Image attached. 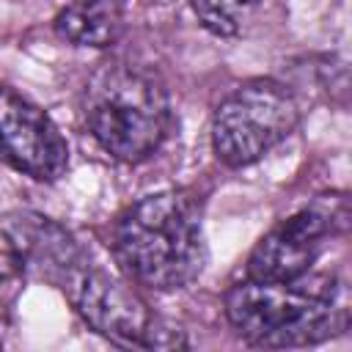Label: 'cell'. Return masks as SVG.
I'll use <instances>...</instances> for the list:
<instances>
[{
  "label": "cell",
  "instance_id": "6da1fadb",
  "mask_svg": "<svg viewBox=\"0 0 352 352\" xmlns=\"http://www.w3.org/2000/svg\"><path fill=\"white\" fill-rule=\"evenodd\" d=\"M110 248L121 272L151 292L187 289L206 267L201 204L187 190L138 198L116 220Z\"/></svg>",
  "mask_w": 352,
  "mask_h": 352
},
{
  "label": "cell",
  "instance_id": "7a4b0ae2",
  "mask_svg": "<svg viewBox=\"0 0 352 352\" xmlns=\"http://www.w3.org/2000/svg\"><path fill=\"white\" fill-rule=\"evenodd\" d=\"M223 311L245 344L264 349L316 346L346 327L341 283L314 270L294 280L242 278L223 294Z\"/></svg>",
  "mask_w": 352,
  "mask_h": 352
},
{
  "label": "cell",
  "instance_id": "3957f363",
  "mask_svg": "<svg viewBox=\"0 0 352 352\" xmlns=\"http://www.w3.org/2000/svg\"><path fill=\"white\" fill-rule=\"evenodd\" d=\"M82 118L107 157L140 165L168 140L173 104L168 85L151 66L107 60L85 82Z\"/></svg>",
  "mask_w": 352,
  "mask_h": 352
},
{
  "label": "cell",
  "instance_id": "277c9868",
  "mask_svg": "<svg viewBox=\"0 0 352 352\" xmlns=\"http://www.w3.org/2000/svg\"><path fill=\"white\" fill-rule=\"evenodd\" d=\"M55 286L66 294L80 319L107 341L118 346H140V349H182L187 346L184 330L165 324L146 300L135 292L129 278H118L116 272L96 264L88 253H82L58 280Z\"/></svg>",
  "mask_w": 352,
  "mask_h": 352
},
{
  "label": "cell",
  "instance_id": "5b68a950",
  "mask_svg": "<svg viewBox=\"0 0 352 352\" xmlns=\"http://www.w3.org/2000/svg\"><path fill=\"white\" fill-rule=\"evenodd\" d=\"M300 116V99L286 82L275 77L245 80L212 113V151L226 168H248L280 146L297 129Z\"/></svg>",
  "mask_w": 352,
  "mask_h": 352
},
{
  "label": "cell",
  "instance_id": "8992f818",
  "mask_svg": "<svg viewBox=\"0 0 352 352\" xmlns=\"http://www.w3.org/2000/svg\"><path fill=\"white\" fill-rule=\"evenodd\" d=\"M349 223L344 195L319 198L294 214L278 220L250 250L245 278L253 280H294L314 270L327 242Z\"/></svg>",
  "mask_w": 352,
  "mask_h": 352
},
{
  "label": "cell",
  "instance_id": "52a82bcc",
  "mask_svg": "<svg viewBox=\"0 0 352 352\" xmlns=\"http://www.w3.org/2000/svg\"><path fill=\"white\" fill-rule=\"evenodd\" d=\"M0 165L52 184L69 170V143L44 107L0 82Z\"/></svg>",
  "mask_w": 352,
  "mask_h": 352
},
{
  "label": "cell",
  "instance_id": "ba28073f",
  "mask_svg": "<svg viewBox=\"0 0 352 352\" xmlns=\"http://www.w3.org/2000/svg\"><path fill=\"white\" fill-rule=\"evenodd\" d=\"M0 231L19 256L22 272H33L52 286L82 253H88L66 226L38 212H8L0 217Z\"/></svg>",
  "mask_w": 352,
  "mask_h": 352
},
{
  "label": "cell",
  "instance_id": "9c48e42d",
  "mask_svg": "<svg viewBox=\"0 0 352 352\" xmlns=\"http://www.w3.org/2000/svg\"><path fill=\"white\" fill-rule=\"evenodd\" d=\"M60 41L85 50H107L124 33L118 0H69L52 19Z\"/></svg>",
  "mask_w": 352,
  "mask_h": 352
},
{
  "label": "cell",
  "instance_id": "30bf717a",
  "mask_svg": "<svg viewBox=\"0 0 352 352\" xmlns=\"http://www.w3.org/2000/svg\"><path fill=\"white\" fill-rule=\"evenodd\" d=\"M198 25L214 38H239L261 8V0H190Z\"/></svg>",
  "mask_w": 352,
  "mask_h": 352
},
{
  "label": "cell",
  "instance_id": "8fae6325",
  "mask_svg": "<svg viewBox=\"0 0 352 352\" xmlns=\"http://www.w3.org/2000/svg\"><path fill=\"white\" fill-rule=\"evenodd\" d=\"M16 275H22V261H19V256L6 245V248H0V286H6L8 280H14Z\"/></svg>",
  "mask_w": 352,
  "mask_h": 352
}]
</instances>
